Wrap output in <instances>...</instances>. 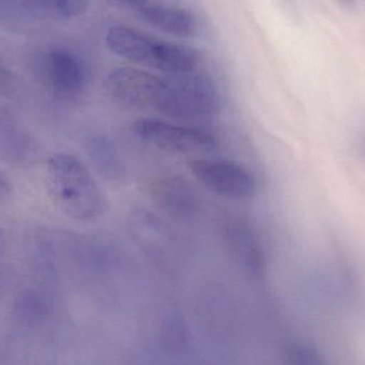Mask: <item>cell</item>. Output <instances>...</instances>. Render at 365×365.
Returning <instances> with one entry per match:
<instances>
[{
  "label": "cell",
  "instance_id": "cell-7",
  "mask_svg": "<svg viewBox=\"0 0 365 365\" xmlns=\"http://www.w3.org/2000/svg\"><path fill=\"white\" fill-rule=\"evenodd\" d=\"M43 76L51 94L61 100L81 96L87 85L88 71L81 56L66 47H55L45 54Z\"/></svg>",
  "mask_w": 365,
  "mask_h": 365
},
{
  "label": "cell",
  "instance_id": "cell-6",
  "mask_svg": "<svg viewBox=\"0 0 365 365\" xmlns=\"http://www.w3.org/2000/svg\"><path fill=\"white\" fill-rule=\"evenodd\" d=\"M189 169L202 186L220 196L245 201L257 192L252 174L234 161L200 159L189 163Z\"/></svg>",
  "mask_w": 365,
  "mask_h": 365
},
{
  "label": "cell",
  "instance_id": "cell-13",
  "mask_svg": "<svg viewBox=\"0 0 365 365\" xmlns=\"http://www.w3.org/2000/svg\"><path fill=\"white\" fill-rule=\"evenodd\" d=\"M51 310V302L40 291H27L17 296L14 304V314L19 323L36 326L42 323Z\"/></svg>",
  "mask_w": 365,
  "mask_h": 365
},
{
  "label": "cell",
  "instance_id": "cell-14",
  "mask_svg": "<svg viewBox=\"0 0 365 365\" xmlns=\"http://www.w3.org/2000/svg\"><path fill=\"white\" fill-rule=\"evenodd\" d=\"M88 154L91 156L94 165L107 177L115 179L123 175V165L106 141H91L88 147Z\"/></svg>",
  "mask_w": 365,
  "mask_h": 365
},
{
  "label": "cell",
  "instance_id": "cell-11",
  "mask_svg": "<svg viewBox=\"0 0 365 365\" xmlns=\"http://www.w3.org/2000/svg\"><path fill=\"white\" fill-rule=\"evenodd\" d=\"M38 147L16 120L0 109V159L13 166L34 164L38 158Z\"/></svg>",
  "mask_w": 365,
  "mask_h": 365
},
{
  "label": "cell",
  "instance_id": "cell-9",
  "mask_svg": "<svg viewBox=\"0 0 365 365\" xmlns=\"http://www.w3.org/2000/svg\"><path fill=\"white\" fill-rule=\"evenodd\" d=\"M148 191L156 206L175 220L189 222L199 212L197 192L178 174L160 173L152 176Z\"/></svg>",
  "mask_w": 365,
  "mask_h": 365
},
{
  "label": "cell",
  "instance_id": "cell-16",
  "mask_svg": "<svg viewBox=\"0 0 365 365\" xmlns=\"http://www.w3.org/2000/svg\"><path fill=\"white\" fill-rule=\"evenodd\" d=\"M12 193V184L9 180L8 176L0 169V206L10 201Z\"/></svg>",
  "mask_w": 365,
  "mask_h": 365
},
{
  "label": "cell",
  "instance_id": "cell-4",
  "mask_svg": "<svg viewBox=\"0 0 365 365\" xmlns=\"http://www.w3.org/2000/svg\"><path fill=\"white\" fill-rule=\"evenodd\" d=\"M217 233L232 261L253 279H261L267 270L263 244L248 221L234 214L219 219Z\"/></svg>",
  "mask_w": 365,
  "mask_h": 365
},
{
  "label": "cell",
  "instance_id": "cell-17",
  "mask_svg": "<svg viewBox=\"0 0 365 365\" xmlns=\"http://www.w3.org/2000/svg\"><path fill=\"white\" fill-rule=\"evenodd\" d=\"M113 1L122 4V6H128V8L132 9V10H136L137 8L143 6L149 0H113Z\"/></svg>",
  "mask_w": 365,
  "mask_h": 365
},
{
  "label": "cell",
  "instance_id": "cell-5",
  "mask_svg": "<svg viewBox=\"0 0 365 365\" xmlns=\"http://www.w3.org/2000/svg\"><path fill=\"white\" fill-rule=\"evenodd\" d=\"M132 131L145 143L173 154H208L217 146L216 139L206 131L151 118L137 120L133 124Z\"/></svg>",
  "mask_w": 365,
  "mask_h": 365
},
{
  "label": "cell",
  "instance_id": "cell-1",
  "mask_svg": "<svg viewBox=\"0 0 365 365\" xmlns=\"http://www.w3.org/2000/svg\"><path fill=\"white\" fill-rule=\"evenodd\" d=\"M45 186L58 209L73 220L94 222L108 210L103 192L83 162L68 154H56L45 166Z\"/></svg>",
  "mask_w": 365,
  "mask_h": 365
},
{
  "label": "cell",
  "instance_id": "cell-15",
  "mask_svg": "<svg viewBox=\"0 0 365 365\" xmlns=\"http://www.w3.org/2000/svg\"><path fill=\"white\" fill-rule=\"evenodd\" d=\"M53 14L62 19H75L87 11L89 0H40Z\"/></svg>",
  "mask_w": 365,
  "mask_h": 365
},
{
  "label": "cell",
  "instance_id": "cell-10",
  "mask_svg": "<svg viewBox=\"0 0 365 365\" xmlns=\"http://www.w3.org/2000/svg\"><path fill=\"white\" fill-rule=\"evenodd\" d=\"M134 11L145 23L171 36L189 38L197 31L195 15L181 6L149 0Z\"/></svg>",
  "mask_w": 365,
  "mask_h": 365
},
{
  "label": "cell",
  "instance_id": "cell-2",
  "mask_svg": "<svg viewBox=\"0 0 365 365\" xmlns=\"http://www.w3.org/2000/svg\"><path fill=\"white\" fill-rule=\"evenodd\" d=\"M107 49L121 59L169 75L195 71L200 62L193 47L156 38L130 26H113L105 36Z\"/></svg>",
  "mask_w": 365,
  "mask_h": 365
},
{
  "label": "cell",
  "instance_id": "cell-12",
  "mask_svg": "<svg viewBox=\"0 0 365 365\" xmlns=\"http://www.w3.org/2000/svg\"><path fill=\"white\" fill-rule=\"evenodd\" d=\"M130 229L139 244L154 256L168 254L175 246V235L170 227L167 226L160 218L145 210H139V212L133 214Z\"/></svg>",
  "mask_w": 365,
  "mask_h": 365
},
{
  "label": "cell",
  "instance_id": "cell-8",
  "mask_svg": "<svg viewBox=\"0 0 365 365\" xmlns=\"http://www.w3.org/2000/svg\"><path fill=\"white\" fill-rule=\"evenodd\" d=\"M175 86L173 118L195 119L212 115L218 109V90L208 77L191 72L170 75Z\"/></svg>",
  "mask_w": 365,
  "mask_h": 365
},
{
  "label": "cell",
  "instance_id": "cell-3",
  "mask_svg": "<svg viewBox=\"0 0 365 365\" xmlns=\"http://www.w3.org/2000/svg\"><path fill=\"white\" fill-rule=\"evenodd\" d=\"M106 90L115 102L132 109H153L171 117L175 88L171 79L132 66L115 69L106 79Z\"/></svg>",
  "mask_w": 365,
  "mask_h": 365
},
{
  "label": "cell",
  "instance_id": "cell-18",
  "mask_svg": "<svg viewBox=\"0 0 365 365\" xmlns=\"http://www.w3.org/2000/svg\"><path fill=\"white\" fill-rule=\"evenodd\" d=\"M2 237H4V235H2V229L1 227H0V246H1L2 244Z\"/></svg>",
  "mask_w": 365,
  "mask_h": 365
}]
</instances>
